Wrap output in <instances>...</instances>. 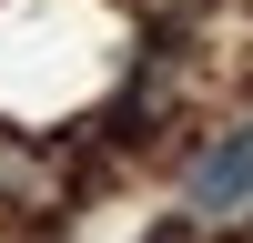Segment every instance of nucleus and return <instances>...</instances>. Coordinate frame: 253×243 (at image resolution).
Returning a JSON list of instances; mask_svg holds the SVG:
<instances>
[{
    "instance_id": "f257e3e1",
    "label": "nucleus",
    "mask_w": 253,
    "mask_h": 243,
    "mask_svg": "<svg viewBox=\"0 0 253 243\" xmlns=\"http://www.w3.org/2000/svg\"><path fill=\"white\" fill-rule=\"evenodd\" d=\"M193 213H203V223L253 213V122H243V132H223L213 152L193 162Z\"/></svg>"
},
{
    "instance_id": "f03ea898",
    "label": "nucleus",
    "mask_w": 253,
    "mask_h": 243,
    "mask_svg": "<svg viewBox=\"0 0 253 243\" xmlns=\"http://www.w3.org/2000/svg\"><path fill=\"white\" fill-rule=\"evenodd\" d=\"M152 243H172V233H152Z\"/></svg>"
}]
</instances>
